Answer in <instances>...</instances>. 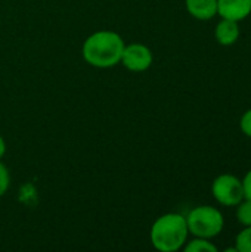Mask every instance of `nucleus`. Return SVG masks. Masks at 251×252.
<instances>
[{
    "label": "nucleus",
    "mask_w": 251,
    "mask_h": 252,
    "mask_svg": "<svg viewBox=\"0 0 251 252\" xmlns=\"http://www.w3.org/2000/svg\"><path fill=\"white\" fill-rule=\"evenodd\" d=\"M251 13V0H217V15L232 21H243Z\"/></svg>",
    "instance_id": "obj_6"
},
{
    "label": "nucleus",
    "mask_w": 251,
    "mask_h": 252,
    "mask_svg": "<svg viewBox=\"0 0 251 252\" xmlns=\"http://www.w3.org/2000/svg\"><path fill=\"white\" fill-rule=\"evenodd\" d=\"M243 188H244V198L251 201V170L246 174L243 180Z\"/></svg>",
    "instance_id": "obj_14"
},
{
    "label": "nucleus",
    "mask_w": 251,
    "mask_h": 252,
    "mask_svg": "<svg viewBox=\"0 0 251 252\" xmlns=\"http://www.w3.org/2000/svg\"><path fill=\"white\" fill-rule=\"evenodd\" d=\"M186 10L200 21H209L217 15V0H185Z\"/></svg>",
    "instance_id": "obj_8"
},
{
    "label": "nucleus",
    "mask_w": 251,
    "mask_h": 252,
    "mask_svg": "<svg viewBox=\"0 0 251 252\" xmlns=\"http://www.w3.org/2000/svg\"><path fill=\"white\" fill-rule=\"evenodd\" d=\"M215 199L223 207H237L244 199L243 180L232 174H222L212 185Z\"/></svg>",
    "instance_id": "obj_4"
},
{
    "label": "nucleus",
    "mask_w": 251,
    "mask_h": 252,
    "mask_svg": "<svg viewBox=\"0 0 251 252\" xmlns=\"http://www.w3.org/2000/svg\"><path fill=\"white\" fill-rule=\"evenodd\" d=\"M240 128L241 131L251 139V109L246 111L244 115L241 117V121H240Z\"/></svg>",
    "instance_id": "obj_13"
},
{
    "label": "nucleus",
    "mask_w": 251,
    "mask_h": 252,
    "mask_svg": "<svg viewBox=\"0 0 251 252\" xmlns=\"http://www.w3.org/2000/svg\"><path fill=\"white\" fill-rule=\"evenodd\" d=\"M185 219L189 233L195 238H216L225 226L223 214L217 208L210 205H200L194 208Z\"/></svg>",
    "instance_id": "obj_3"
},
{
    "label": "nucleus",
    "mask_w": 251,
    "mask_h": 252,
    "mask_svg": "<svg viewBox=\"0 0 251 252\" xmlns=\"http://www.w3.org/2000/svg\"><path fill=\"white\" fill-rule=\"evenodd\" d=\"M237 220L240 221V224H243L244 227L251 226V201L250 199H243L238 205H237Z\"/></svg>",
    "instance_id": "obj_10"
},
{
    "label": "nucleus",
    "mask_w": 251,
    "mask_h": 252,
    "mask_svg": "<svg viewBox=\"0 0 251 252\" xmlns=\"http://www.w3.org/2000/svg\"><path fill=\"white\" fill-rule=\"evenodd\" d=\"M9 182H10L9 171H7V168L0 162V196H3V195L6 193V190L9 189Z\"/></svg>",
    "instance_id": "obj_12"
},
{
    "label": "nucleus",
    "mask_w": 251,
    "mask_h": 252,
    "mask_svg": "<svg viewBox=\"0 0 251 252\" xmlns=\"http://www.w3.org/2000/svg\"><path fill=\"white\" fill-rule=\"evenodd\" d=\"M186 219L180 214H164L151 227V244L161 252L179 251L188 241Z\"/></svg>",
    "instance_id": "obj_2"
},
{
    "label": "nucleus",
    "mask_w": 251,
    "mask_h": 252,
    "mask_svg": "<svg viewBox=\"0 0 251 252\" xmlns=\"http://www.w3.org/2000/svg\"><path fill=\"white\" fill-rule=\"evenodd\" d=\"M4 152H6V143H4V140L1 139V136H0V159H1V157L4 155Z\"/></svg>",
    "instance_id": "obj_15"
},
{
    "label": "nucleus",
    "mask_w": 251,
    "mask_h": 252,
    "mask_svg": "<svg viewBox=\"0 0 251 252\" xmlns=\"http://www.w3.org/2000/svg\"><path fill=\"white\" fill-rule=\"evenodd\" d=\"M215 37L222 46H232L240 38V25L237 21L222 18V21L216 25Z\"/></svg>",
    "instance_id": "obj_7"
},
{
    "label": "nucleus",
    "mask_w": 251,
    "mask_h": 252,
    "mask_svg": "<svg viewBox=\"0 0 251 252\" xmlns=\"http://www.w3.org/2000/svg\"><path fill=\"white\" fill-rule=\"evenodd\" d=\"M237 252H251V226L243 229L235 239Z\"/></svg>",
    "instance_id": "obj_11"
},
{
    "label": "nucleus",
    "mask_w": 251,
    "mask_h": 252,
    "mask_svg": "<svg viewBox=\"0 0 251 252\" xmlns=\"http://www.w3.org/2000/svg\"><path fill=\"white\" fill-rule=\"evenodd\" d=\"M185 247V251L186 252H216L217 248L209 241V239H204V238H195L194 241H189Z\"/></svg>",
    "instance_id": "obj_9"
},
{
    "label": "nucleus",
    "mask_w": 251,
    "mask_h": 252,
    "mask_svg": "<svg viewBox=\"0 0 251 252\" xmlns=\"http://www.w3.org/2000/svg\"><path fill=\"white\" fill-rule=\"evenodd\" d=\"M124 46L120 34L114 31H96L86 38L83 58L92 66L111 68L120 63Z\"/></svg>",
    "instance_id": "obj_1"
},
{
    "label": "nucleus",
    "mask_w": 251,
    "mask_h": 252,
    "mask_svg": "<svg viewBox=\"0 0 251 252\" xmlns=\"http://www.w3.org/2000/svg\"><path fill=\"white\" fill-rule=\"evenodd\" d=\"M129 71L133 72H143L152 65V52L149 47L141 43H133L130 46H124L121 61H120Z\"/></svg>",
    "instance_id": "obj_5"
}]
</instances>
